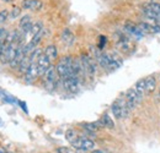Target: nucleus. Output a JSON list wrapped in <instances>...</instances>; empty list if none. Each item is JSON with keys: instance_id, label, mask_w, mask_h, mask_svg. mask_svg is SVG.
I'll return each mask as SVG.
<instances>
[{"instance_id": "obj_22", "label": "nucleus", "mask_w": 160, "mask_h": 153, "mask_svg": "<svg viewBox=\"0 0 160 153\" xmlns=\"http://www.w3.org/2000/svg\"><path fill=\"white\" fill-rule=\"evenodd\" d=\"M42 37H43V30H42V31H40L37 35L32 36V39L30 40V43H31L33 47H36V48H37V45L40 44V42H41V39H42Z\"/></svg>"}, {"instance_id": "obj_17", "label": "nucleus", "mask_w": 160, "mask_h": 153, "mask_svg": "<svg viewBox=\"0 0 160 153\" xmlns=\"http://www.w3.org/2000/svg\"><path fill=\"white\" fill-rule=\"evenodd\" d=\"M111 110H112V114L116 119H123V109H122V105L118 102V99L111 105Z\"/></svg>"}, {"instance_id": "obj_6", "label": "nucleus", "mask_w": 160, "mask_h": 153, "mask_svg": "<svg viewBox=\"0 0 160 153\" xmlns=\"http://www.w3.org/2000/svg\"><path fill=\"white\" fill-rule=\"evenodd\" d=\"M126 100H127V104L131 110H133L142 100V96L134 90V88H129L127 92H126Z\"/></svg>"}, {"instance_id": "obj_4", "label": "nucleus", "mask_w": 160, "mask_h": 153, "mask_svg": "<svg viewBox=\"0 0 160 153\" xmlns=\"http://www.w3.org/2000/svg\"><path fill=\"white\" fill-rule=\"evenodd\" d=\"M73 146V148H75L77 151H82V152H88V151H92L95 150V142L90 138L86 137H78L73 143H70Z\"/></svg>"}, {"instance_id": "obj_1", "label": "nucleus", "mask_w": 160, "mask_h": 153, "mask_svg": "<svg viewBox=\"0 0 160 153\" xmlns=\"http://www.w3.org/2000/svg\"><path fill=\"white\" fill-rule=\"evenodd\" d=\"M56 70H57V74H58L59 78H62V80L74 75L73 74V58L69 57V55L60 58L58 64L56 65Z\"/></svg>"}, {"instance_id": "obj_33", "label": "nucleus", "mask_w": 160, "mask_h": 153, "mask_svg": "<svg viewBox=\"0 0 160 153\" xmlns=\"http://www.w3.org/2000/svg\"><path fill=\"white\" fill-rule=\"evenodd\" d=\"M159 96H160V90H159Z\"/></svg>"}, {"instance_id": "obj_10", "label": "nucleus", "mask_w": 160, "mask_h": 153, "mask_svg": "<svg viewBox=\"0 0 160 153\" xmlns=\"http://www.w3.org/2000/svg\"><path fill=\"white\" fill-rule=\"evenodd\" d=\"M21 7L23 10H32V11H40L43 7V2L41 0H22Z\"/></svg>"}, {"instance_id": "obj_25", "label": "nucleus", "mask_w": 160, "mask_h": 153, "mask_svg": "<svg viewBox=\"0 0 160 153\" xmlns=\"http://www.w3.org/2000/svg\"><path fill=\"white\" fill-rule=\"evenodd\" d=\"M145 5H147L148 7H150L152 10H154L157 14L160 15V2H157V1L153 0V1H150V2H147Z\"/></svg>"}, {"instance_id": "obj_12", "label": "nucleus", "mask_w": 160, "mask_h": 153, "mask_svg": "<svg viewBox=\"0 0 160 153\" xmlns=\"http://www.w3.org/2000/svg\"><path fill=\"white\" fill-rule=\"evenodd\" d=\"M116 45H117V48L120 49L121 52H124V53H128L132 49V44H131L129 39L127 38V37H124V36H122V35L120 36Z\"/></svg>"}, {"instance_id": "obj_13", "label": "nucleus", "mask_w": 160, "mask_h": 153, "mask_svg": "<svg viewBox=\"0 0 160 153\" xmlns=\"http://www.w3.org/2000/svg\"><path fill=\"white\" fill-rule=\"evenodd\" d=\"M139 28L145 33H157V32H160V27L159 26H154V25H150L148 22H139L138 23Z\"/></svg>"}, {"instance_id": "obj_21", "label": "nucleus", "mask_w": 160, "mask_h": 153, "mask_svg": "<svg viewBox=\"0 0 160 153\" xmlns=\"http://www.w3.org/2000/svg\"><path fill=\"white\" fill-rule=\"evenodd\" d=\"M78 137H79V136H78L75 130H73V129L67 130V132H65V138H67V141H68L69 143H73Z\"/></svg>"}, {"instance_id": "obj_14", "label": "nucleus", "mask_w": 160, "mask_h": 153, "mask_svg": "<svg viewBox=\"0 0 160 153\" xmlns=\"http://www.w3.org/2000/svg\"><path fill=\"white\" fill-rule=\"evenodd\" d=\"M142 14L147 17V19L149 20H154L155 22H158L160 20V15L159 14H157L154 10H152L150 7H148L147 5H144L143 7H142Z\"/></svg>"}, {"instance_id": "obj_32", "label": "nucleus", "mask_w": 160, "mask_h": 153, "mask_svg": "<svg viewBox=\"0 0 160 153\" xmlns=\"http://www.w3.org/2000/svg\"><path fill=\"white\" fill-rule=\"evenodd\" d=\"M0 153H5V152H1V151H0Z\"/></svg>"}, {"instance_id": "obj_15", "label": "nucleus", "mask_w": 160, "mask_h": 153, "mask_svg": "<svg viewBox=\"0 0 160 153\" xmlns=\"http://www.w3.org/2000/svg\"><path fill=\"white\" fill-rule=\"evenodd\" d=\"M100 124L101 128H106V129H113L115 128V123L112 120V118H110L108 114H103L101 116V119L98 121Z\"/></svg>"}, {"instance_id": "obj_16", "label": "nucleus", "mask_w": 160, "mask_h": 153, "mask_svg": "<svg viewBox=\"0 0 160 153\" xmlns=\"http://www.w3.org/2000/svg\"><path fill=\"white\" fill-rule=\"evenodd\" d=\"M44 54L48 57V59H49L51 61H53V60L58 59V49H57L56 45L51 44V45L46 47V49H44Z\"/></svg>"}, {"instance_id": "obj_26", "label": "nucleus", "mask_w": 160, "mask_h": 153, "mask_svg": "<svg viewBox=\"0 0 160 153\" xmlns=\"http://www.w3.org/2000/svg\"><path fill=\"white\" fill-rule=\"evenodd\" d=\"M9 17H10V12H9V10L4 9V10L0 11V23H5V22L9 20Z\"/></svg>"}, {"instance_id": "obj_23", "label": "nucleus", "mask_w": 160, "mask_h": 153, "mask_svg": "<svg viewBox=\"0 0 160 153\" xmlns=\"http://www.w3.org/2000/svg\"><path fill=\"white\" fill-rule=\"evenodd\" d=\"M30 23H32L31 16H30V15H25V16L21 17L20 22H19V27H20V28H23L25 26H27V25H30Z\"/></svg>"}, {"instance_id": "obj_20", "label": "nucleus", "mask_w": 160, "mask_h": 153, "mask_svg": "<svg viewBox=\"0 0 160 153\" xmlns=\"http://www.w3.org/2000/svg\"><path fill=\"white\" fill-rule=\"evenodd\" d=\"M134 90H136V91L139 93L140 96H143L144 93H147V85H145V78L138 80V81L136 82Z\"/></svg>"}, {"instance_id": "obj_18", "label": "nucleus", "mask_w": 160, "mask_h": 153, "mask_svg": "<svg viewBox=\"0 0 160 153\" xmlns=\"http://www.w3.org/2000/svg\"><path fill=\"white\" fill-rule=\"evenodd\" d=\"M145 85H147V93H152L157 88V78L154 75H150L145 78Z\"/></svg>"}, {"instance_id": "obj_2", "label": "nucleus", "mask_w": 160, "mask_h": 153, "mask_svg": "<svg viewBox=\"0 0 160 153\" xmlns=\"http://www.w3.org/2000/svg\"><path fill=\"white\" fill-rule=\"evenodd\" d=\"M80 61L82 64V67H84V71H85V75L89 77H94V75L96 74V60L92 57L82 53L80 55Z\"/></svg>"}, {"instance_id": "obj_34", "label": "nucleus", "mask_w": 160, "mask_h": 153, "mask_svg": "<svg viewBox=\"0 0 160 153\" xmlns=\"http://www.w3.org/2000/svg\"><path fill=\"white\" fill-rule=\"evenodd\" d=\"M159 81H160V78H159Z\"/></svg>"}, {"instance_id": "obj_5", "label": "nucleus", "mask_w": 160, "mask_h": 153, "mask_svg": "<svg viewBox=\"0 0 160 153\" xmlns=\"http://www.w3.org/2000/svg\"><path fill=\"white\" fill-rule=\"evenodd\" d=\"M63 85H64V88L70 93H77L80 90V80L74 75L64 78Z\"/></svg>"}, {"instance_id": "obj_11", "label": "nucleus", "mask_w": 160, "mask_h": 153, "mask_svg": "<svg viewBox=\"0 0 160 153\" xmlns=\"http://www.w3.org/2000/svg\"><path fill=\"white\" fill-rule=\"evenodd\" d=\"M60 40L65 45H73L75 42V36L69 28H64L62 31V35H60Z\"/></svg>"}, {"instance_id": "obj_28", "label": "nucleus", "mask_w": 160, "mask_h": 153, "mask_svg": "<svg viewBox=\"0 0 160 153\" xmlns=\"http://www.w3.org/2000/svg\"><path fill=\"white\" fill-rule=\"evenodd\" d=\"M57 153H77V150L72 147H58Z\"/></svg>"}, {"instance_id": "obj_9", "label": "nucleus", "mask_w": 160, "mask_h": 153, "mask_svg": "<svg viewBox=\"0 0 160 153\" xmlns=\"http://www.w3.org/2000/svg\"><path fill=\"white\" fill-rule=\"evenodd\" d=\"M37 67H38V72H40V76H43L46 74V71L52 66L51 65V60L48 59V57L43 53L38 59H37Z\"/></svg>"}, {"instance_id": "obj_7", "label": "nucleus", "mask_w": 160, "mask_h": 153, "mask_svg": "<svg viewBox=\"0 0 160 153\" xmlns=\"http://www.w3.org/2000/svg\"><path fill=\"white\" fill-rule=\"evenodd\" d=\"M123 28H124V31H126L127 33H129L131 36H133L134 38H137V39H140L144 36V32L140 30L139 26H138L137 23L132 22V21H126Z\"/></svg>"}, {"instance_id": "obj_31", "label": "nucleus", "mask_w": 160, "mask_h": 153, "mask_svg": "<svg viewBox=\"0 0 160 153\" xmlns=\"http://www.w3.org/2000/svg\"><path fill=\"white\" fill-rule=\"evenodd\" d=\"M155 1H157V2H160V0H155Z\"/></svg>"}, {"instance_id": "obj_3", "label": "nucleus", "mask_w": 160, "mask_h": 153, "mask_svg": "<svg viewBox=\"0 0 160 153\" xmlns=\"http://www.w3.org/2000/svg\"><path fill=\"white\" fill-rule=\"evenodd\" d=\"M58 74L56 70V66H51L46 74L43 75V82H44V87L48 91H53L57 86V81H58Z\"/></svg>"}, {"instance_id": "obj_24", "label": "nucleus", "mask_w": 160, "mask_h": 153, "mask_svg": "<svg viewBox=\"0 0 160 153\" xmlns=\"http://www.w3.org/2000/svg\"><path fill=\"white\" fill-rule=\"evenodd\" d=\"M43 30V27H42V23L41 22H36V23H32V27H31V35L32 36H35V35H37L40 31Z\"/></svg>"}, {"instance_id": "obj_8", "label": "nucleus", "mask_w": 160, "mask_h": 153, "mask_svg": "<svg viewBox=\"0 0 160 153\" xmlns=\"http://www.w3.org/2000/svg\"><path fill=\"white\" fill-rule=\"evenodd\" d=\"M25 76V82L26 83H33L35 81H36V78L40 76V72H38V67H37V63H32L31 65H30V67L27 69V71L23 74Z\"/></svg>"}, {"instance_id": "obj_30", "label": "nucleus", "mask_w": 160, "mask_h": 153, "mask_svg": "<svg viewBox=\"0 0 160 153\" xmlns=\"http://www.w3.org/2000/svg\"><path fill=\"white\" fill-rule=\"evenodd\" d=\"M1 1H4V2H10L11 0H1Z\"/></svg>"}, {"instance_id": "obj_29", "label": "nucleus", "mask_w": 160, "mask_h": 153, "mask_svg": "<svg viewBox=\"0 0 160 153\" xmlns=\"http://www.w3.org/2000/svg\"><path fill=\"white\" fill-rule=\"evenodd\" d=\"M91 153H106V152H103L102 150H92Z\"/></svg>"}, {"instance_id": "obj_19", "label": "nucleus", "mask_w": 160, "mask_h": 153, "mask_svg": "<svg viewBox=\"0 0 160 153\" xmlns=\"http://www.w3.org/2000/svg\"><path fill=\"white\" fill-rule=\"evenodd\" d=\"M32 63H31V59H30V55H25L23 59H22V61L20 63V66H19V71H20L21 74H25L26 71H27V69L30 67V65H31Z\"/></svg>"}, {"instance_id": "obj_27", "label": "nucleus", "mask_w": 160, "mask_h": 153, "mask_svg": "<svg viewBox=\"0 0 160 153\" xmlns=\"http://www.w3.org/2000/svg\"><path fill=\"white\" fill-rule=\"evenodd\" d=\"M20 15H21V7L14 6V7L11 9V11H10V19L15 20L16 17H19Z\"/></svg>"}]
</instances>
